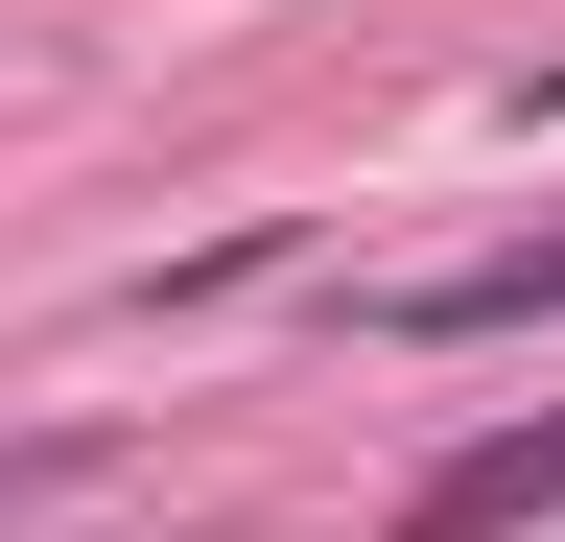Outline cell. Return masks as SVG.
<instances>
[{"label":"cell","mask_w":565,"mask_h":542,"mask_svg":"<svg viewBox=\"0 0 565 542\" xmlns=\"http://www.w3.org/2000/svg\"><path fill=\"white\" fill-rule=\"evenodd\" d=\"M71 471H95V448H71V425H24V448H0V519H24V496H71Z\"/></svg>","instance_id":"3957f363"},{"label":"cell","mask_w":565,"mask_h":542,"mask_svg":"<svg viewBox=\"0 0 565 542\" xmlns=\"http://www.w3.org/2000/svg\"><path fill=\"white\" fill-rule=\"evenodd\" d=\"M377 330H401V354H471V330H565V236H494V259H448V284H377Z\"/></svg>","instance_id":"6da1fadb"},{"label":"cell","mask_w":565,"mask_h":542,"mask_svg":"<svg viewBox=\"0 0 565 542\" xmlns=\"http://www.w3.org/2000/svg\"><path fill=\"white\" fill-rule=\"evenodd\" d=\"M494 519H565V425H471V448L401 496V542H494Z\"/></svg>","instance_id":"7a4b0ae2"}]
</instances>
